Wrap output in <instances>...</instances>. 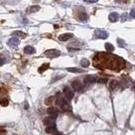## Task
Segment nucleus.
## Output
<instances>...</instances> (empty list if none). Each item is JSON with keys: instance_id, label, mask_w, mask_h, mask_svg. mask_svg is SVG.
Segmentation results:
<instances>
[{"instance_id": "1", "label": "nucleus", "mask_w": 135, "mask_h": 135, "mask_svg": "<svg viewBox=\"0 0 135 135\" xmlns=\"http://www.w3.org/2000/svg\"><path fill=\"white\" fill-rule=\"evenodd\" d=\"M57 104L61 107V109H62L63 111H66V112L71 111V106H70L69 103L68 102V101H66L65 99L63 98V97H60V98H58V100H57Z\"/></svg>"}, {"instance_id": "2", "label": "nucleus", "mask_w": 135, "mask_h": 135, "mask_svg": "<svg viewBox=\"0 0 135 135\" xmlns=\"http://www.w3.org/2000/svg\"><path fill=\"white\" fill-rule=\"evenodd\" d=\"M45 56H46L49 58H58L61 55V52L57 49H50V50H47L44 52Z\"/></svg>"}, {"instance_id": "3", "label": "nucleus", "mask_w": 135, "mask_h": 135, "mask_svg": "<svg viewBox=\"0 0 135 135\" xmlns=\"http://www.w3.org/2000/svg\"><path fill=\"white\" fill-rule=\"evenodd\" d=\"M94 36L96 38L99 39H106L108 36H109V34H108L107 31H104V30H96L94 31Z\"/></svg>"}, {"instance_id": "4", "label": "nucleus", "mask_w": 135, "mask_h": 135, "mask_svg": "<svg viewBox=\"0 0 135 135\" xmlns=\"http://www.w3.org/2000/svg\"><path fill=\"white\" fill-rule=\"evenodd\" d=\"M46 113L50 115L51 117H53V118H56L58 117V110L57 109L56 107H54V106H50L49 108H47V110H46Z\"/></svg>"}, {"instance_id": "5", "label": "nucleus", "mask_w": 135, "mask_h": 135, "mask_svg": "<svg viewBox=\"0 0 135 135\" xmlns=\"http://www.w3.org/2000/svg\"><path fill=\"white\" fill-rule=\"evenodd\" d=\"M63 94L64 95H65V97L68 99V100H72V99L73 98V92L71 90L68 88V86L64 87V89H63Z\"/></svg>"}, {"instance_id": "6", "label": "nucleus", "mask_w": 135, "mask_h": 135, "mask_svg": "<svg viewBox=\"0 0 135 135\" xmlns=\"http://www.w3.org/2000/svg\"><path fill=\"white\" fill-rule=\"evenodd\" d=\"M8 44L10 46H12V47H16V46L19 44V39L16 36L11 37V38L9 40Z\"/></svg>"}, {"instance_id": "7", "label": "nucleus", "mask_w": 135, "mask_h": 135, "mask_svg": "<svg viewBox=\"0 0 135 135\" xmlns=\"http://www.w3.org/2000/svg\"><path fill=\"white\" fill-rule=\"evenodd\" d=\"M73 35L72 33H64L58 36V40H61V41H66V40H68L69 39L73 38Z\"/></svg>"}, {"instance_id": "8", "label": "nucleus", "mask_w": 135, "mask_h": 135, "mask_svg": "<svg viewBox=\"0 0 135 135\" xmlns=\"http://www.w3.org/2000/svg\"><path fill=\"white\" fill-rule=\"evenodd\" d=\"M96 80H97L96 77H94V76H92V75H88L85 78L84 82H85V84H86V85H90V84L95 83Z\"/></svg>"}, {"instance_id": "9", "label": "nucleus", "mask_w": 135, "mask_h": 135, "mask_svg": "<svg viewBox=\"0 0 135 135\" xmlns=\"http://www.w3.org/2000/svg\"><path fill=\"white\" fill-rule=\"evenodd\" d=\"M119 18H120L119 14H118V13H117V12L111 13L110 14H109V16H108V19H109V20H110L112 23H114V22L118 21Z\"/></svg>"}, {"instance_id": "10", "label": "nucleus", "mask_w": 135, "mask_h": 135, "mask_svg": "<svg viewBox=\"0 0 135 135\" xmlns=\"http://www.w3.org/2000/svg\"><path fill=\"white\" fill-rule=\"evenodd\" d=\"M72 88H73L75 91H79L82 88H83V86H82V84H81L80 81L74 80L72 82Z\"/></svg>"}, {"instance_id": "11", "label": "nucleus", "mask_w": 135, "mask_h": 135, "mask_svg": "<svg viewBox=\"0 0 135 135\" xmlns=\"http://www.w3.org/2000/svg\"><path fill=\"white\" fill-rule=\"evenodd\" d=\"M119 85V83H118V81L116 80V79H112V80L110 81V83H109V88H110L111 90H114L115 89H117Z\"/></svg>"}, {"instance_id": "12", "label": "nucleus", "mask_w": 135, "mask_h": 135, "mask_svg": "<svg viewBox=\"0 0 135 135\" xmlns=\"http://www.w3.org/2000/svg\"><path fill=\"white\" fill-rule=\"evenodd\" d=\"M43 124L46 127H52V125H54L53 119L52 117H46L43 119Z\"/></svg>"}, {"instance_id": "13", "label": "nucleus", "mask_w": 135, "mask_h": 135, "mask_svg": "<svg viewBox=\"0 0 135 135\" xmlns=\"http://www.w3.org/2000/svg\"><path fill=\"white\" fill-rule=\"evenodd\" d=\"M24 52L26 54H33L36 52V49L32 46H26L24 48Z\"/></svg>"}, {"instance_id": "14", "label": "nucleus", "mask_w": 135, "mask_h": 135, "mask_svg": "<svg viewBox=\"0 0 135 135\" xmlns=\"http://www.w3.org/2000/svg\"><path fill=\"white\" fill-rule=\"evenodd\" d=\"M40 10V7L39 6H31L30 8L27 9V13L28 14H32V13H35V12H37Z\"/></svg>"}, {"instance_id": "15", "label": "nucleus", "mask_w": 135, "mask_h": 135, "mask_svg": "<svg viewBox=\"0 0 135 135\" xmlns=\"http://www.w3.org/2000/svg\"><path fill=\"white\" fill-rule=\"evenodd\" d=\"M67 71L70 72V73H82L83 70L79 69V68H68Z\"/></svg>"}, {"instance_id": "16", "label": "nucleus", "mask_w": 135, "mask_h": 135, "mask_svg": "<svg viewBox=\"0 0 135 135\" xmlns=\"http://www.w3.org/2000/svg\"><path fill=\"white\" fill-rule=\"evenodd\" d=\"M54 100H55V96H49L45 100V104L47 105V106L52 105Z\"/></svg>"}, {"instance_id": "17", "label": "nucleus", "mask_w": 135, "mask_h": 135, "mask_svg": "<svg viewBox=\"0 0 135 135\" xmlns=\"http://www.w3.org/2000/svg\"><path fill=\"white\" fill-rule=\"evenodd\" d=\"M105 47H106V51H107V52H113L114 49H115V48H114L113 45L111 44V43H106V44H105Z\"/></svg>"}, {"instance_id": "18", "label": "nucleus", "mask_w": 135, "mask_h": 135, "mask_svg": "<svg viewBox=\"0 0 135 135\" xmlns=\"http://www.w3.org/2000/svg\"><path fill=\"white\" fill-rule=\"evenodd\" d=\"M80 64H81V66H82L83 68H87V67H89L90 62H89V60L86 59V58H83V59L81 60Z\"/></svg>"}, {"instance_id": "19", "label": "nucleus", "mask_w": 135, "mask_h": 135, "mask_svg": "<svg viewBox=\"0 0 135 135\" xmlns=\"http://www.w3.org/2000/svg\"><path fill=\"white\" fill-rule=\"evenodd\" d=\"M49 68V63H44L43 65H41L40 68H39L38 71L40 72V73H42V72H44L45 70L48 69Z\"/></svg>"}, {"instance_id": "20", "label": "nucleus", "mask_w": 135, "mask_h": 135, "mask_svg": "<svg viewBox=\"0 0 135 135\" xmlns=\"http://www.w3.org/2000/svg\"><path fill=\"white\" fill-rule=\"evenodd\" d=\"M79 19H80V21H86L87 20V14L85 13H81L79 14Z\"/></svg>"}, {"instance_id": "21", "label": "nucleus", "mask_w": 135, "mask_h": 135, "mask_svg": "<svg viewBox=\"0 0 135 135\" xmlns=\"http://www.w3.org/2000/svg\"><path fill=\"white\" fill-rule=\"evenodd\" d=\"M14 36H18L19 37H21V38H25V36H26V35H25V33L22 32V31H14V32L13 33Z\"/></svg>"}, {"instance_id": "22", "label": "nucleus", "mask_w": 135, "mask_h": 135, "mask_svg": "<svg viewBox=\"0 0 135 135\" xmlns=\"http://www.w3.org/2000/svg\"><path fill=\"white\" fill-rule=\"evenodd\" d=\"M108 79H106V78H99V79H97L96 82H98V83L100 84H106L107 83Z\"/></svg>"}, {"instance_id": "23", "label": "nucleus", "mask_w": 135, "mask_h": 135, "mask_svg": "<svg viewBox=\"0 0 135 135\" xmlns=\"http://www.w3.org/2000/svg\"><path fill=\"white\" fill-rule=\"evenodd\" d=\"M117 43H118V46L120 47H124L126 46V43L123 40H122V39H117Z\"/></svg>"}, {"instance_id": "24", "label": "nucleus", "mask_w": 135, "mask_h": 135, "mask_svg": "<svg viewBox=\"0 0 135 135\" xmlns=\"http://www.w3.org/2000/svg\"><path fill=\"white\" fill-rule=\"evenodd\" d=\"M55 130H56V127H55V126H53V127H47L46 128V133H52V132L53 131H55Z\"/></svg>"}, {"instance_id": "25", "label": "nucleus", "mask_w": 135, "mask_h": 135, "mask_svg": "<svg viewBox=\"0 0 135 135\" xmlns=\"http://www.w3.org/2000/svg\"><path fill=\"white\" fill-rule=\"evenodd\" d=\"M0 104L2 105L3 106H7L9 105V101H8V100H7V99L4 98V99H2V100H1V101H0Z\"/></svg>"}, {"instance_id": "26", "label": "nucleus", "mask_w": 135, "mask_h": 135, "mask_svg": "<svg viewBox=\"0 0 135 135\" xmlns=\"http://www.w3.org/2000/svg\"><path fill=\"white\" fill-rule=\"evenodd\" d=\"M126 20H127V14L124 13L122 15V21H126Z\"/></svg>"}, {"instance_id": "27", "label": "nucleus", "mask_w": 135, "mask_h": 135, "mask_svg": "<svg viewBox=\"0 0 135 135\" xmlns=\"http://www.w3.org/2000/svg\"><path fill=\"white\" fill-rule=\"evenodd\" d=\"M5 63V58H3V57H0V66L4 65Z\"/></svg>"}, {"instance_id": "28", "label": "nucleus", "mask_w": 135, "mask_h": 135, "mask_svg": "<svg viewBox=\"0 0 135 135\" xmlns=\"http://www.w3.org/2000/svg\"><path fill=\"white\" fill-rule=\"evenodd\" d=\"M130 15H131L133 19H135V9H133L131 10V12H130Z\"/></svg>"}, {"instance_id": "29", "label": "nucleus", "mask_w": 135, "mask_h": 135, "mask_svg": "<svg viewBox=\"0 0 135 135\" xmlns=\"http://www.w3.org/2000/svg\"><path fill=\"white\" fill-rule=\"evenodd\" d=\"M85 3H88V4H93V3H96L97 1H85Z\"/></svg>"}, {"instance_id": "30", "label": "nucleus", "mask_w": 135, "mask_h": 135, "mask_svg": "<svg viewBox=\"0 0 135 135\" xmlns=\"http://www.w3.org/2000/svg\"><path fill=\"white\" fill-rule=\"evenodd\" d=\"M28 108H29V105H28V103L26 102V103L25 104V110H27Z\"/></svg>"}, {"instance_id": "31", "label": "nucleus", "mask_w": 135, "mask_h": 135, "mask_svg": "<svg viewBox=\"0 0 135 135\" xmlns=\"http://www.w3.org/2000/svg\"><path fill=\"white\" fill-rule=\"evenodd\" d=\"M13 135H17V134H13Z\"/></svg>"}]
</instances>
